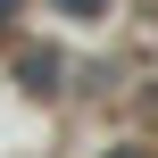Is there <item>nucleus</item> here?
<instances>
[{
  "label": "nucleus",
  "instance_id": "1",
  "mask_svg": "<svg viewBox=\"0 0 158 158\" xmlns=\"http://www.w3.org/2000/svg\"><path fill=\"white\" fill-rule=\"evenodd\" d=\"M58 8H75V17H92V8H100V0H58Z\"/></svg>",
  "mask_w": 158,
  "mask_h": 158
}]
</instances>
